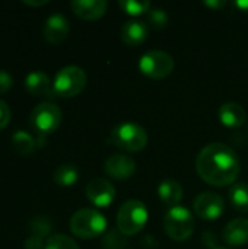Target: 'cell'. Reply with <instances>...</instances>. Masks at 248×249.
<instances>
[{
  "mask_svg": "<svg viewBox=\"0 0 248 249\" xmlns=\"http://www.w3.org/2000/svg\"><path fill=\"white\" fill-rule=\"evenodd\" d=\"M240 158L225 143H210L200 150L196 159V171L199 177L213 185L227 187L235 182L240 175Z\"/></svg>",
  "mask_w": 248,
  "mask_h": 249,
  "instance_id": "1",
  "label": "cell"
},
{
  "mask_svg": "<svg viewBox=\"0 0 248 249\" xmlns=\"http://www.w3.org/2000/svg\"><path fill=\"white\" fill-rule=\"evenodd\" d=\"M108 143L114 144L115 147H118L124 152L137 153L146 147L148 133L139 124L123 123L113 128V131L108 137Z\"/></svg>",
  "mask_w": 248,
  "mask_h": 249,
  "instance_id": "2",
  "label": "cell"
},
{
  "mask_svg": "<svg viewBox=\"0 0 248 249\" xmlns=\"http://www.w3.org/2000/svg\"><path fill=\"white\" fill-rule=\"evenodd\" d=\"M107 229L105 216L94 209H80L70 219V231L80 239H94Z\"/></svg>",
  "mask_w": 248,
  "mask_h": 249,
  "instance_id": "3",
  "label": "cell"
},
{
  "mask_svg": "<svg viewBox=\"0 0 248 249\" xmlns=\"http://www.w3.org/2000/svg\"><path fill=\"white\" fill-rule=\"evenodd\" d=\"M148 222V209L139 200L126 201L117 213V229L124 236H134L143 231Z\"/></svg>",
  "mask_w": 248,
  "mask_h": 249,
  "instance_id": "4",
  "label": "cell"
},
{
  "mask_svg": "<svg viewBox=\"0 0 248 249\" xmlns=\"http://www.w3.org/2000/svg\"><path fill=\"white\" fill-rule=\"evenodd\" d=\"M164 229L172 241L184 242L194 232L193 214L183 206L171 207L164 217Z\"/></svg>",
  "mask_w": 248,
  "mask_h": 249,
  "instance_id": "5",
  "label": "cell"
},
{
  "mask_svg": "<svg viewBox=\"0 0 248 249\" xmlns=\"http://www.w3.org/2000/svg\"><path fill=\"white\" fill-rule=\"evenodd\" d=\"M86 86V73L77 66H66L57 71L53 82V92L60 98H73Z\"/></svg>",
  "mask_w": 248,
  "mask_h": 249,
  "instance_id": "6",
  "label": "cell"
},
{
  "mask_svg": "<svg viewBox=\"0 0 248 249\" xmlns=\"http://www.w3.org/2000/svg\"><path fill=\"white\" fill-rule=\"evenodd\" d=\"M139 70L151 79H155V80L165 79L174 70V60L165 51L152 50V51L145 53L140 57Z\"/></svg>",
  "mask_w": 248,
  "mask_h": 249,
  "instance_id": "7",
  "label": "cell"
},
{
  "mask_svg": "<svg viewBox=\"0 0 248 249\" xmlns=\"http://www.w3.org/2000/svg\"><path fill=\"white\" fill-rule=\"evenodd\" d=\"M29 123L38 136H47L58 128L61 123V109L53 102H42L32 109Z\"/></svg>",
  "mask_w": 248,
  "mask_h": 249,
  "instance_id": "8",
  "label": "cell"
},
{
  "mask_svg": "<svg viewBox=\"0 0 248 249\" xmlns=\"http://www.w3.org/2000/svg\"><path fill=\"white\" fill-rule=\"evenodd\" d=\"M196 214L203 220H216L224 214L225 203L219 194L202 193L194 198L193 203Z\"/></svg>",
  "mask_w": 248,
  "mask_h": 249,
  "instance_id": "9",
  "label": "cell"
},
{
  "mask_svg": "<svg viewBox=\"0 0 248 249\" xmlns=\"http://www.w3.org/2000/svg\"><path fill=\"white\" fill-rule=\"evenodd\" d=\"M86 197L96 207H108L115 198V188L105 178H94L86 185Z\"/></svg>",
  "mask_w": 248,
  "mask_h": 249,
  "instance_id": "10",
  "label": "cell"
},
{
  "mask_svg": "<svg viewBox=\"0 0 248 249\" xmlns=\"http://www.w3.org/2000/svg\"><path fill=\"white\" fill-rule=\"evenodd\" d=\"M104 172L117 181H124L129 179L134 175L136 172V163L134 160L123 153H114L111 155L105 163H104Z\"/></svg>",
  "mask_w": 248,
  "mask_h": 249,
  "instance_id": "11",
  "label": "cell"
},
{
  "mask_svg": "<svg viewBox=\"0 0 248 249\" xmlns=\"http://www.w3.org/2000/svg\"><path fill=\"white\" fill-rule=\"evenodd\" d=\"M67 35H69V22L63 15L54 13L45 20L42 36L47 42L54 45L61 44L67 38Z\"/></svg>",
  "mask_w": 248,
  "mask_h": 249,
  "instance_id": "12",
  "label": "cell"
},
{
  "mask_svg": "<svg viewBox=\"0 0 248 249\" xmlns=\"http://www.w3.org/2000/svg\"><path fill=\"white\" fill-rule=\"evenodd\" d=\"M70 7L80 19L96 20L105 15L108 3L105 0H73L70 3Z\"/></svg>",
  "mask_w": 248,
  "mask_h": 249,
  "instance_id": "13",
  "label": "cell"
},
{
  "mask_svg": "<svg viewBox=\"0 0 248 249\" xmlns=\"http://www.w3.org/2000/svg\"><path fill=\"white\" fill-rule=\"evenodd\" d=\"M148 35H149V29H148L146 23H143L140 20H127L121 26V32H120L121 41L130 47L143 44L146 41Z\"/></svg>",
  "mask_w": 248,
  "mask_h": 249,
  "instance_id": "14",
  "label": "cell"
},
{
  "mask_svg": "<svg viewBox=\"0 0 248 249\" xmlns=\"http://www.w3.org/2000/svg\"><path fill=\"white\" fill-rule=\"evenodd\" d=\"M224 241L229 247H244L248 242V220H231L224 229Z\"/></svg>",
  "mask_w": 248,
  "mask_h": 249,
  "instance_id": "15",
  "label": "cell"
},
{
  "mask_svg": "<svg viewBox=\"0 0 248 249\" xmlns=\"http://www.w3.org/2000/svg\"><path fill=\"white\" fill-rule=\"evenodd\" d=\"M25 88L29 93L35 95V96H54L53 92V85L50 82L48 74H45L44 71H32L26 76L25 79Z\"/></svg>",
  "mask_w": 248,
  "mask_h": 249,
  "instance_id": "16",
  "label": "cell"
},
{
  "mask_svg": "<svg viewBox=\"0 0 248 249\" xmlns=\"http://www.w3.org/2000/svg\"><path fill=\"white\" fill-rule=\"evenodd\" d=\"M247 117L246 109L237 102H227L219 108V120L228 128H238Z\"/></svg>",
  "mask_w": 248,
  "mask_h": 249,
  "instance_id": "17",
  "label": "cell"
},
{
  "mask_svg": "<svg viewBox=\"0 0 248 249\" xmlns=\"http://www.w3.org/2000/svg\"><path fill=\"white\" fill-rule=\"evenodd\" d=\"M158 196L165 206L175 207L183 198V187L175 179H165L158 187Z\"/></svg>",
  "mask_w": 248,
  "mask_h": 249,
  "instance_id": "18",
  "label": "cell"
},
{
  "mask_svg": "<svg viewBox=\"0 0 248 249\" xmlns=\"http://www.w3.org/2000/svg\"><path fill=\"white\" fill-rule=\"evenodd\" d=\"M53 179L54 182L58 185V187H63V188H67V187H72L77 182L79 179V169L76 165L73 163H64V165H60L54 174H53Z\"/></svg>",
  "mask_w": 248,
  "mask_h": 249,
  "instance_id": "19",
  "label": "cell"
},
{
  "mask_svg": "<svg viewBox=\"0 0 248 249\" xmlns=\"http://www.w3.org/2000/svg\"><path fill=\"white\" fill-rule=\"evenodd\" d=\"M228 197L231 204L240 213H248V185L244 182L232 184L228 191Z\"/></svg>",
  "mask_w": 248,
  "mask_h": 249,
  "instance_id": "20",
  "label": "cell"
},
{
  "mask_svg": "<svg viewBox=\"0 0 248 249\" xmlns=\"http://www.w3.org/2000/svg\"><path fill=\"white\" fill-rule=\"evenodd\" d=\"M12 144H13V149L19 153V155H23V156H28L34 152L35 149V140L34 137L26 133V131H15L13 136H12Z\"/></svg>",
  "mask_w": 248,
  "mask_h": 249,
  "instance_id": "21",
  "label": "cell"
},
{
  "mask_svg": "<svg viewBox=\"0 0 248 249\" xmlns=\"http://www.w3.org/2000/svg\"><path fill=\"white\" fill-rule=\"evenodd\" d=\"M118 6L130 16H139L151 10V1L148 0H120Z\"/></svg>",
  "mask_w": 248,
  "mask_h": 249,
  "instance_id": "22",
  "label": "cell"
},
{
  "mask_svg": "<svg viewBox=\"0 0 248 249\" xmlns=\"http://www.w3.org/2000/svg\"><path fill=\"white\" fill-rule=\"evenodd\" d=\"M44 249H80L77 247V244L61 233H56L48 236V239L45 241V248Z\"/></svg>",
  "mask_w": 248,
  "mask_h": 249,
  "instance_id": "23",
  "label": "cell"
},
{
  "mask_svg": "<svg viewBox=\"0 0 248 249\" xmlns=\"http://www.w3.org/2000/svg\"><path fill=\"white\" fill-rule=\"evenodd\" d=\"M29 228H31L32 235H35V236L44 239V238L48 236V233L51 232L53 225H51L50 219H47V217H44V216H38V217H35V219L31 220Z\"/></svg>",
  "mask_w": 248,
  "mask_h": 249,
  "instance_id": "24",
  "label": "cell"
},
{
  "mask_svg": "<svg viewBox=\"0 0 248 249\" xmlns=\"http://www.w3.org/2000/svg\"><path fill=\"white\" fill-rule=\"evenodd\" d=\"M148 22L155 29H164L168 25V15L164 9L153 7L148 12Z\"/></svg>",
  "mask_w": 248,
  "mask_h": 249,
  "instance_id": "25",
  "label": "cell"
},
{
  "mask_svg": "<svg viewBox=\"0 0 248 249\" xmlns=\"http://www.w3.org/2000/svg\"><path fill=\"white\" fill-rule=\"evenodd\" d=\"M124 235L117 229V231H111L110 233L105 235L104 238V249H123L126 247V241L123 238Z\"/></svg>",
  "mask_w": 248,
  "mask_h": 249,
  "instance_id": "26",
  "label": "cell"
},
{
  "mask_svg": "<svg viewBox=\"0 0 248 249\" xmlns=\"http://www.w3.org/2000/svg\"><path fill=\"white\" fill-rule=\"evenodd\" d=\"M10 121V108L9 105L0 99V130H3Z\"/></svg>",
  "mask_w": 248,
  "mask_h": 249,
  "instance_id": "27",
  "label": "cell"
},
{
  "mask_svg": "<svg viewBox=\"0 0 248 249\" xmlns=\"http://www.w3.org/2000/svg\"><path fill=\"white\" fill-rule=\"evenodd\" d=\"M13 85V79L10 76V73H7L6 70H0V93L7 92Z\"/></svg>",
  "mask_w": 248,
  "mask_h": 249,
  "instance_id": "28",
  "label": "cell"
},
{
  "mask_svg": "<svg viewBox=\"0 0 248 249\" xmlns=\"http://www.w3.org/2000/svg\"><path fill=\"white\" fill-rule=\"evenodd\" d=\"M45 248L44 239L35 235H29L25 241V249H42Z\"/></svg>",
  "mask_w": 248,
  "mask_h": 249,
  "instance_id": "29",
  "label": "cell"
},
{
  "mask_svg": "<svg viewBox=\"0 0 248 249\" xmlns=\"http://www.w3.org/2000/svg\"><path fill=\"white\" fill-rule=\"evenodd\" d=\"M203 241H205V245H206V247L215 249V245H216V238H215V235H213V233L206 232V233L203 235Z\"/></svg>",
  "mask_w": 248,
  "mask_h": 249,
  "instance_id": "30",
  "label": "cell"
},
{
  "mask_svg": "<svg viewBox=\"0 0 248 249\" xmlns=\"http://www.w3.org/2000/svg\"><path fill=\"white\" fill-rule=\"evenodd\" d=\"M225 4H227L225 0H206V1H205V6H208V7H210V9H215V10L224 7Z\"/></svg>",
  "mask_w": 248,
  "mask_h": 249,
  "instance_id": "31",
  "label": "cell"
},
{
  "mask_svg": "<svg viewBox=\"0 0 248 249\" xmlns=\"http://www.w3.org/2000/svg\"><path fill=\"white\" fill-rule=\"evenodd\" d=\"M234 6L237 9H240L241 12H248V0H238V1H234Z\"/></svg>",
  "mask_w": 248,
  "mask_h": 249,
  "instance_id": "32",
  "label": "cell"
},
{
  "mask_svg": "<svg viewBox=\"0 0 248 249\" xmlns=\"http://www.w3.org/2000/svg\"><path fill=\"white\" fill-rule=\"evenodd\" d=\"M23 3L28 6H44L48 3V0H23Z\"/></svg>",
  "mask_w": 248,
  "mask_h": 249,
  "instance_id": "33",
  "label": "cell"
},
{
  "mask_svg": "<svg viewBox=\"0 0 248 249\" xmlns=\"http://www.w3.org/2000/svg\"><path fill=\"white\" fill-rule=\"evenodd\" d=\"M215 249H225V248H215Z\"/></svg>",
  "mask_w": 248,
  "mask_h": 249,
  "instance_id": "34",
  "label": "cell"
}]
</instances>
